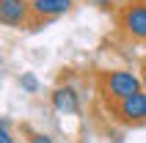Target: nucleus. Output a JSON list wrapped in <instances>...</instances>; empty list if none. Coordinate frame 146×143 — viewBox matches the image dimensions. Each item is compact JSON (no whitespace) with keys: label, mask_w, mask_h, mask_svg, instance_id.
<instances>
[{"label":"nucleus","mask_w":146,"mask_h":143,"mask_svg":"<svg viewBox=\"0 0 146 143\" xmlns=\"http://www.w3.org/2000/svg\"><path fill=\"white\" fill-rule=\"evenodd\" d=\"M105 107L113 116V121H119L121 127H141V124H146V91H138V94L127 96L121 102L105 105Z\"/></svg>","instance_id":"nucleus-3"},{"label":"nucleus","mask_w":146,"mask_h":143,"mask_svg":"<svg viewBox=\"0 0 146 143\" xmlns=\"http://www.w3.org/2000/svg\"><path fill=\"white\" fill-rule=\"evenodd\" d=\"M50 102H52V107H55L58 113H69V116L80 113V99H77V91H74L72 85H58V88H52Z\"/></svg>","instance_id":"nucleus-6"},{"label":"nucleus","mask_w":146,"mask_h":143,"mask_svg":"<svg viewBox=\"0 0 146 143\" xmlns=\"http://www.w3.org/2000/svg\"><path fill=\"white\" fill-rule=\"evenodd\" d=\"M141 83H143V91H146V58L141 61Z\"/></svg>","instance_id":"nucleus-10"},{"label":"nucleus","mask_w":146,"mask_h":143,"mask_svg":"<svg viewBox=\"0 0 146 143\" xmlns=\"http://www.w3.org/2000/svg\"><path fill=\"white\" fill-rule=\"evenodd\" d=\"M19 83H22V85L28 88V91H36V88H39V83H36V77H33V74H25V77L19 80Z\"/></svg>","instance_id":"nucleus-9"},{"label":"nucleus","mask_w":146,"mask_h":143,"mask_svg":"<svg viewBox=\"0 0 146 143\" xmlns=\"http://www.w3.org/2000/svg\"><path fill=\"white\" fill-rule=\"evenodd\" d=\"M0 143H14V135H11V124L3 121L0 124Z\"/></svg>","instance_id":"nucleus-8"},{"label":"nucleus","mask_w":146,"mask_h":143,"mask_svg":"<svg viewBox=\"0 0 146 143\" xmlns=\"http://www.w3.org/2000/svg\"><path fill=\"white\" fill-rule=\"evenodd\" d=\"M116 28L135 44H146V0H124L116 11Z\"/></svg>","instance_id":"nucleus-2"},{"label":"nucleus","mask_w":146,"mask_h":143,"mask_svg":"<svg viewBox=\"0 0 146 143\" xmlns=\"http://www.w3.org/2000/svg\"><path fill=\"white\" fill-rule=\"evenodd\" d=\"M0 22L6 28H39L41 19L33 14L31 0H0ZM47 25V22H44Z\"/></svg>","instance_id":"nucleus-4"},{"label":"nucleus","mask_w":146,"mask_h":143,"mask_svg":"<svg viewBox=\"0 0 146 143\" xmlns=\"http://www.w3.org/2000/svg\"><path fill=\"white\" fill-rule=\"evenodd\" d=\"M97 91L105 105H113L143 91V83H141V74H132L127 69H102L97 72Z\"/></svg>","instance_id":"nucleus-1"},{"label":"nucleus","mask_w":146,"mask_h":143,"mask_svg":"<svg viewBox=\"0 0 146 143\" xmlns=\"http://www.w3.org/2000/svg\"><path fill=\"white\" fill-rule=\"evenodd\" d=\"M25 132H28V143H52V138L44 132H31V129H25Z\"/></svg>","instance_id":"nucleus-7"},{"label":"nucleus","mask_w":146,"mask_h":143,"mask_svg":"<svg viewBox=\"0 0 146 143\" xmlns=\"http://www.w3.org/2000/svg\"><path fill=\"white\" fill-rule=\"evenodd\" d=\"M33 14L39 17L41 22H52L61 14H69L74 6V0H31Z\"/></svg>","instance_id":"nucleus-5"}]
</instances>
